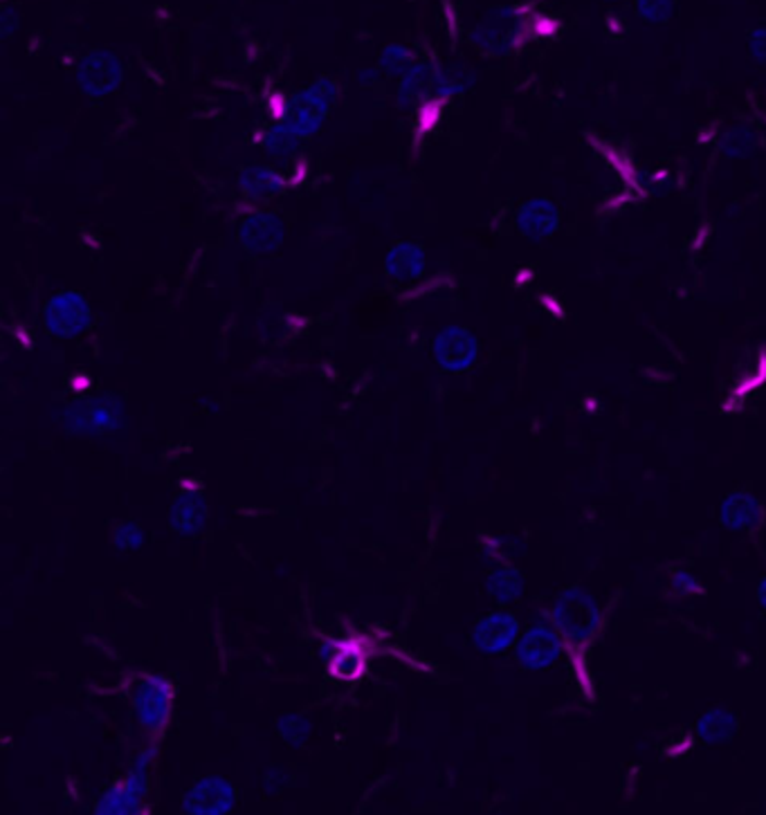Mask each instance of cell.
<instances>
[{"instance_id": "obj_25", "label": "cell", "mask_w": 766, "mask_h": 815, "mask_svg": "<svg viewBox=\"0 0 766 815\" xmlns=\"http://www.w3.org/2000/svg\"><path fill=\"white\" fill-rule=\"evenodd\" d=\"M241 187L252 199H271L284 189V178L275 169L254 167L241 173Z\"/></svg>"}, {"instance_id": "obj_11", "label": "cell", "mask_w": 766, "mask_h": 815, "mask_svg": "<svg viewBox=\"0 0 766 815\" xmlns=\"http://www.w3.org/2000/svg\"><path fill=\"white\" fill-rule=\"evenodd\" d=\"M235 804L237 789L220 775H207L182 795V811L187 815H227Z\"/></svg>"}, {"instance_id": "obj_39", "label": "cell", "mask_w": 766, "mask_h": 815, "mask_svg": "<svg viewBox=\"0 0 766 815\" xmlns=\"http://www.w3.org/2000/svg\"><path fill=\"white\" fill-rule=\"evenodd\" d=\"M201 405H203V407H207V409H210V411H212V414H216V411H218V409H220V407H218V405H214V403H207V400H203V403H201Z\"/></svg>"}, {"instance_id": "obj_7", "label": "cell", "mask_w": 766, "mask_h": 815, "mask_svg": "<svg viewBox=\"0 0 766 815\" xmlns=\"http://www.w3.org/2000/svg\"><path fill=\"white\" fill-rule=\"evenodd\" d=\"M44 324L46 331L59 339L80 337L93 324L91 303L80 292H59L48 301L44 310Z\"/></svg>"}, {"instance_id": "obj_29", "label": "cell", "mask_w": 766, "mask_h": 815, "mask_svg": "<svg viewBox=\"0 0 766 815\" xmlns=\"http://www.w3.org/2000/svg\"><path fill=\"white\" fill-rule=\"evenodd\" d=\"M677 0H634V12L643 23L666 25L672 21Z\"/></svg>"}, {"instance_id": "obj_16", "label": "cell", "mask_w": 766, "mask_h": 815, "mask_svg": "<svg viewBox=\"0 0 766 815\" xmlns=\"http://www.w3.org/2000/svg\"><path fill=\"white\" fill-rule=\"evenodd\" d=\"M436 95V65L416 63L407 74L400 76L398 106L403 110H414L423 104H430Z\"/></svg>"}, {"instance_id": "obj_18", "label": "cell", "mask_w": 766, "mask_h": 815, "mask_svg": "<svg viewBox=\"0 0 766 815\" xmlns=\"http://www.w3.org/2000/svg\"><path fill=\"white\" fill-rule=\"evenodd\" d=\"M284 239V223L275 214H254L241 227V243L250 252H273Z\"/></svg>"}, {"instance_id": "obj_20", "label": "cell", "mask_w": 766, "mask_h": 815, "mask_svg": "<svg viewBox=\"0 0 766 815\" xmlns=\"http://www.w3.org/2000/svg\"><path fill=\"white\" fill-rule=\"evenodd\" d=\"M759 148V135L749 124L726 127L717 137V151L726 160H749Z\"/></svg>"}, {"instance_id": "obj_19", "label": "cell", "mask_w": 766, "mask_h": 815, "mask_svg": "<svg viewBox=\"0 0 766 815\" xmlns=\"http://www.w3.org/2000/svg\"><path fill=\"white\" fill-rule=\"evenodd\" d=\"M387 275L396 281H414L423 277L426 272V252L416 243H398L390 250L385 261Z\"/></svg>"}, {"instance_id": "obj_40", "label": "cell", "mask_w": 766, "mask_h": 815, "mask_svg": "<svg viewBox=\"0 0 766 815\" xmlns=\"http://www.w3.org/2000/svg\"><path fill=\"white\" fill-rule=\"evenodd\" d=\"M602 3H609V5H617V3H623V0H602Z\"/></svg>"}, {"instance_id": "obj_15", "label": "cell", "mask_w": 766, "mask_h": 815, "mask_svg": "<svg viewBox=\"0 0 766 815\" xmlns=\"http://www.w3.org/2000/svg\"><path fill=\"white\" fill-rule=\"evenodd\" d=\"M210 519V506L203 490H182L169 508V526L180 535H199Z\"/></svg>"}, {"instance_id": "obj_33", "label": "cell", "mask_w": 766, "mask_h": 815, "mask_svg": "<svg viewBox=\"0 0 766 815\" xmlns=\"http://www.w3.org/2000/svg\"><path fill=\"white\" fill-rule=\"evenodd\" d=\"M261 784H263V791L267 795H277L286 789L288 784V772L282 768V766H267L263 770V778H261Z\"/></svg>"}, {"instance_id": "obj_21", "label": "cell", "mask_w": 766, "mask_h": 815, "mask_svg": "<svg viewBox=\"0 0 766 815\" xmlns=\"http://www.w3.org/2000/svg\"><path fill=\"white\" fill-rule=\"evenodd\" d=\"M738 732V715L729 708L717 706L702 715L697 721V736L708 746L731 742Z\"/></svg>"}, {"instance_id": "obj_4", "label": "cell", "mask_w": 766, "mask_h": 815, "mask_svg": "<svg viewBox=\"0 0 766 815\" xmlns=\"http://www.w3.org/2000/svg\"><path fill=\"white\" fill-rule=\"evenodd\" d=\"M63 427L74 436L115 434L124 427V405L112 396L80 400L65 409Z\"/></svg>"}, {"instance_id": "obj_12", "label": "cell", "mask_w": 766, "mask_h": 815, "mask_svg": "<svg viewBox=\"0 0 766 815\" xmlns=\"http://www.w3.org/2000/svg\"><path fill=\"white\" fill-rule=\"evenodd\" d=\"M717 519L719 526L729 532H753L764 524L766 511L753 492L735 490L719 503Z\"/></svg>"}, {"instance_id": "obj_24", "label": "cell", "mask_w": 766, "mask_h": 815, "mask_svg": "<svg viewBox=\"0 0 766 815\" xmlns=\"http://www.w3.org/2000/svg\"><path fill=\"white\" fill-rule=\"evenodd\" d=\"M142 802L144 800H140L122 780L101 793V798L95 804V813L97 815H131V813L142 811Z\"/></svg>"}, {"instance_id": "obj_36", "label": "cell", "mask_w": 766, "mask_h": 815, "mask_svg": "<svg viewBox=\"0 0 766 815\" xmlns=\"http://www.w3.org/2000/svg\"><path fill=\"white\" fill-rule=\"evenodd\" d=\"M10 16H12V8H8V10L3 12V16H0V27H3V36H5V38L12 36L14 29H19V14H16L14 19H10Z\"/></svg>"}, {"instance_id": "obj_8", "label": "cell", "mask_w": 766, "mask_h": 815, "mask_svg": "<svg viewBox=\"0 0 766 815\" xmlns=\"http://www.w3.org/2000/svg\"><path fill=\"white\" fill-rule=\"evenodd\" d=\"M436 364L447 373H464L475 367L479 358V339L466 326H445L432 344Z\"/></svg>"}, {"instance_id": "obj_31", "label": "cell", "mask_w": 766, "mask_h": 815, "mask_svg": "<svg viewBox=\"0 0 766 815\" xmlns=\"http://www.w3.org/2000/svg\"><path fill=\"white\" fill-rule=\"evenodd\" d=\"M704 585L702 579L693 573V571H685V568H679L670 575V594L674 598H695V596H704Z\"/></svg>"}, {"instance_id": "obj_30", "label": "cell", "mask_w": 766, "mask_h": 815, "mask_svg": "<svg viewBox=\"0 0 766 815\" xmlns=\"http://www.w3.org/2000/svg\"><path fill=\"white\" fill-rule=\"evenodd\" d=\"M144 541H146V532L133 519L122 522L118 528L112 530V547L120 553H135L144 547Z\"/></svg>"}, {"instance_id": "obj_26", "label": "cell", "mask_w": 766, "mask_h": 815, "mask_svg": "<svg viewBox=\"0 0 766 815\" xmlns=\"http://www.w3.org/2000/svg\"><path fill=\"white\" fill-rule=\"evenodd\" d=\"M277 732L288 748L301 751L306 744L311 742L313 721L301 712H284L277 719Z\"/></svg>"}, {"instance_id": "obj_38", "label": "cell", "mask_w": 766, "mask_h": 815, "mask_svg": "<svg viewBox=\"0 0 766 815\" xmlns=\"http://www.w3.org/2000/svg\"><path fill=\"white\" fill-rule=\"evenodd\" d=\"M180 488L182 490H203V483L199 479H182Z\"/></svg>"}, {"instance_id": "obj_14", "label": "cell", "mask_w": 766, "mask_h": 815, "mask_svg": "<svg viewBox=\"0 0 766 815\" xmlns=\"http://www.w3.org/2000/svg\"><path fill=\"white\" fill-rule=\"evenodd\" d=\"M562 220V212L553 199H530L526 201L515 216V225L522 237L532 243H542L551 239Z\"/></svg>"}, {"instance_id": "obj_27", "label": "cell", "mask_w": 766, "mask_h": 815, "mask_svg": "<svg viewBox=\"0 0 766 815\" xmlns=\"http://www.w3.org/2000/svg\"><path fill=\"white\" fill-rule=\"evenodd\" d=\"M299 135L288 124H277L263 133V148L273 158H288L299 144Z\"/></svg>"}, {"instance_id": "obj_3", "label": "cell", "mask_w": 766, "mask_h": 815, "mask_svg": "<svg viewBox=\"0 0 766 815\" xmlns=\"http://www.w3.org/2000/svg\"><path fill=\"white\" fill-rule=\"evenodd\" d=\"M564 649H566V640L551 625L549 611H544V615L535 618L526 630H522L513 647L517 666L526 672H542V670L553 668L564 656Z\"/></svg>"}, {"instance_id": "obj_2", "label": "cell", "mask_w": 766, "mask_h": 815, "mask_svg": "<svg viewBox=\"0 0 766 815\" xmlns=\"http://www.w3.org/2000/svg\"><path fill=\"white\" fill-rule=\"evenodd\" d=\"M551 625L562 634L568 647L583 649L598 634L602 615L596 598L583 587L562 589L551 609Z\"/></svg>"}, {"instance_id": "obj_1", "label": "cell", "mask_w": 766, "mask_h": 815, "mask_svg": "<svg viewBox=\"0 0 766 815\" xmlns=\"http://www.w3.org/2000/svg\"><path fill=\"white\" fill-rule=\"evenodd\" d=\"M532 16L519 5L490 8L472 27L470 41L488 57H508L532 38Z\"/></svg>"}, {"instance_id": "obj_28", "label": "cell", "mask_w": 766, "mask_h": 815, "mask_svg": "<svg viewBox=\"0 0 766 815\" xmlns=\"http://www.w3.org/2000/svg\"><path fill=\"white\" fill-rule=\"evenodd\" d=\"M416 65V55L407 48V46H400V44H392L387 46L385 50L380 52V61H378V68L390 74V76H403L407 74L411 68Z\"/></svg>"}, {"instance_id": "obj_35", "label": "cell", "mask_w": 766, "mask_h": 815, "mask_svg": "<svg viewBox=\"0 0 766 815\" xmlns=\"http://www.w3.org/2000/svg\"><path fill=\"white\" fill-rule=\"evenodd\" d=\"M378 76H380V68H362V70H358L356 80H358L360 86L367 88V86H373L378 82Z\"/></svg>"}, {"instance_id": "obj_34", "label": "cell", "mask_w": 766, "mask_h": 815, "mask_svg": "<svg viewBox=\"0 0 766 815\" xmlns=\"http://www.w3.org/2000/svg\"><path fill=\"white\" fill-rule=\"evenodd\" d=\"M560 29V23L547 14H535L532 16V36L535 38H549Z\"/></svg>"}, {"instance_id": "obj_37", "label": "cell", "mask_w": 766, "mask_h": 815, "mask_svg": "<svg viewBox=\"0 0 766 815\" xmlns=\"http://www.w3.org/2000/svg\"><path fill=\"white\" fill-rule=\"evenodd\" d=\"M757 602L766 611V577L759 579V585H757Z\"/></svg>"}, {"instance_id": "obj_13", "label": "cell", "mask_w": 766, "mask_h": 815, "mask_svg": "<svg viewBox=\"0 0 766 815\" xmlns=\"http://www.w3.org/2000/svg\"><path fill=\"white\" fill-rule=\"evenodd\" d=\"M320 658L328 668V674L344 683L358 681L367 666V651L354 638H331L322 643Z\"/></svg>"}, {"instance_id": "obj_23", "label": "cell", "mask_w": 766, "mask_h": 815, "mask_svg": "<svg viewBox=\"0 0 766 815\" xmlns=\"http://www.w3.org/2000/svg\"><path fill=\"white\" fill-rule=\"evenodd\" d=\"M475 82H477V72L464 61L436 65V95L439 97L462 95L470 91Z\"/></svg>"}, {"instance_id": "obj_32", "label": "cell", "mask_w": 766, "mask_h": 815, "mask_svg": "<svg viewBox=\"0 0 766 815\" xmlns=\"http://www.w3.org/2000/svg\"><path fill=\"white\" fill-rule=\"evenodd\" d=\"M746 46H749V57L759 68H766V25H757L749 32Z\"/></svg>"}, {"instance_id": "obj_9", "label": "cell", "mask_w": 766, "mask_h": 815, "mask_svg": "<svg viewBox=\"0 0 766 815\" xmlns=\"http://www.w3.org/2000/svg\"><path fill=\"white\" fill-rule=\"evenodd\" d=\"M522 634L519 618L506 607L486 613L472 630V645L479 654L500 656L515 647Z\"/></svg>"}, {"instance_id": "obj_6", "label": "cell", "mask_w": 766, "mask_h": 815, "mask_svg": "<svg viewBox=\"0 0 766 815\" xmlns=\"http://www.w3.org/2000/svg\"><path fill=\"white\" fill-rule=\"evenodd\" d=\"M335 95H337L335 82L331 80L315 82L311 88L301 91L288 104V118L284 124H288L299 137L318 133L322 122L326 120L331 104L335 101Z\"/></svg>"}, {"instance_id": "obj_5", "label": "cell", "mask_w": 766, "mask_h": 815, "mask_svg": "<svg viewBox=\"0 0 766 815\" xmlns=\"http://www.w3.org/2000/svg\"><path fill=\"white\" fill-rule=\"evenodd\" d=\"M173 710V685L160 674H146L133 692L135 723L151 736H158L169 726Z\"/></svg>"}, {"instance_id": "obj_10", "label": "cell", "mask_w": 766, "mask_h": 815, "mask_svg": "<svg viewBox=\"0 0 766 815\" xmlns=\"http://www.w3.org/2000/svg\"><path fill=\"white\" fill-rule=\"evenodd\" d=\"M122 61L110 50L88 52L76 65V84L88 97H106L122 84Z\"/></svg>"}, {"instance_id": "obj_17", "label": "cell", "mask_w": 766, "mask_h": 815, "mask_svg": "<svg viewBox=\"0 0 766 815\" xmlns=\"http://www.w3.org/2000/svg\"><path fill=\"white\" fill-rule=\"evenodd\" d=\"M483 587H486V594L500 604V607H513L517 604L522 598H524V591H526V577L524 573L513 566V564H504V566H492L483 579Z\"/></svg>"}, {"instance_id": "obj_22", "label": "cell", "mask_w": 766, "mask_h": 815, "mask_svg": "<svg viewBox=\"0 0 766 815\" xmlns=\"http://www.w3.org/2000/svg\"><path fill=\"white\" fill-rule=\"evenodd\" d=\"M481 562L486 566H504L517 562L526 553V541L519 535H488L481 539Z\"/></svg>"}]
</instances>
